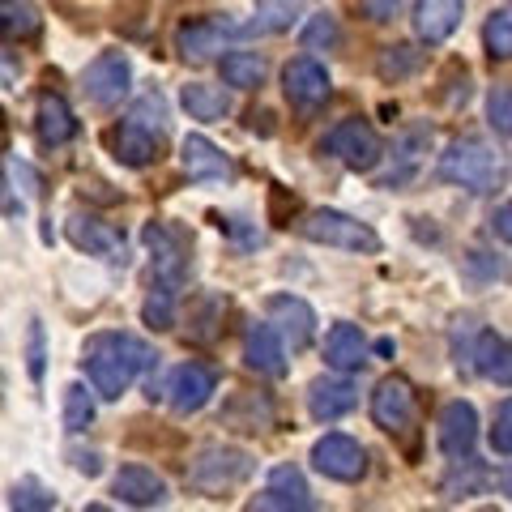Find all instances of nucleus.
<instances>
[{
    "instance_id": "1",
    "label": "nucleus",
    "mask_w": 512,
    "mask_h": 512,
    "mask_svg": "<svg viewBox=\"0 0 512 512\" xmlns=\"http://www.w3.org/2000/svg\"><path fill=\"white\" fill-rule=\"evenodd\" d=\"M82 363H86V376H90V389L103 397V402H120L146 367L158 363L154 350L133 338V333H94L82 350Z\"/></svg>"
},
{
    "instance_id": "2",
    "label": "nucleus",
    "mask_w": 512,
    "mask_h": 512,
    "mask_svg": "<svg viewBox=\"0 0 512 512\" xmlns=\"http://www.w3.org/2000/svg\"><path fill=\"white\" fill-rule=\"evenodd\" d=\"M500 175H504V163L483 137H457L453 146L440 154V180L448 184H461L470 192H491L500 188Z\"/></svg>"
},
{
    "instance_id": "3",
    "label": "nucleus",
    "mask_w": 512,
    "mask_h": 512,
    "mask_svg": "<svg viewBox=\"0 0 512 512\" xmlns=\"http://www.w3.org/2000/svg\"><path fill=\"white\" fill-rule=\"evenodd\" d=\"M256 461L244 453V448H231V444H205L188 466V487L201 491V495H222L239 483H248Z\"/></svg>"
},
{
    "instance_id": "4",
    "label": "nucleus",
    "mask_w": 512,
    "mask_h": 512,
    "mask_svg": "<svg viewBox=\"0 0 512 512\" xmlns=\"http://www.w3.org/2000/svg\"><path fill=\"white\" fill-rule=\"evenodd\" d=\"M299 235L312 239V244H325V248H342V252H363V256L380 252V235L367 227V222L350 218L342 210H312L299 222Z\"/></svg>"
},
{
    "instance_id": "5",
    "label": "nucleus",
    "mask_w": 512,
    "mask_h": 512,
    "mask_svg": "<svg viewBox=\"0 0 512 512\" xmlns=\"http://www.w3.org/2000/svg\"><path fill=\"white\" fill-rule=\"evenodd\" d=\"M320 154L338 158V163L350 171H372L384 158V141L376 137V128L367 120H342L325 141H320Z\"/></svg>"
},
{
    "instance_id": "6",
    "label": "nucleus",
    "mask_w": 512,
    "mask_h": 512,
    "mask_svg": "<svg viewBox=\"0 0 512 512\" xmlns=\"http://www.w3.org/2000/svg\"><path fill=\"white\" fill-rule=\"evenodd\" d=\"M150 248V265H154V278L163 286H180L188 278V265H192V248L188 239L167 227V222H146V231H141Z\"/></svg>"
},
{
    "instance_id": "7",
    "label": "nucleus",
    "mask_w": 512,
    "mask_h": 512,
    "mask_svg": "<svg viewBox=\"0 0 512 512\" xmlns=\"http://www.w3.org/2000/svg\"><path fill=\"white\" fill-rule=\"evenodd\" d=\"M128 86H133V64H128L124 52H103L90 60V69L82 77V90L94 107H116Z\"/></svg>"
},
{
    "instance_id": "8",
    "label": "nucleus",
    "mask_w": 512,
    "mask_h": 512,
    "mask_svg": "<svg viewBox=\"0 0 512 512\" xmlns=\"http://www.w3.org/2000/svg\"><path fill=\"white\" fill-rule=\"evenodd\" d=\"M312 466L325 478H338V483H359V478L367 474V453H363L359 440L333 431V436L312 444Z\"/></svg>"
},
{
    "instance_id": "9",
    "label": "nucleus",
    "mask_w": 512,
    "mask_h": 512,
    "mask_svg": "<svg viewBox=\"0 0 512 512\" xmlns=\"http://www.w3.org/2000/svg\"><path fill=\"white\" fill-rule=\"evenodd\" d=\"M282 90H286V99H291V107H299V111L325 107L329 94H333L325 64H316L312 56H299V60L286 64L282 69Z\"/></svg>"
},
{
    "instance_id": "10",
    "label": "nucleus",
    "mask_w": 512,
    "mask_h": 512,
    "mask_svg": "<svg viewBox=\"0 0 512 512\" xmlns=\"http://www.w3.org/2000/svg\"><path fill=\"white\" fill-rule=\"evenodd\" d=\"M372 419L376 427H384L389 436H402V431L414 423V389L402 376H384L372 393Z\"/></svg>"
},
{
    "instance_id": "11",
    "label": "nucleus",
    "mask_w": 512,
    "mask_h": 512,
    "mask_svg": "<svg viewBox=\"0 0 512 512\" xmlns=\"http://www.w3.org/2000/svg\"><path fill=\"white\" fill-rule=\"evenodd\" d=\"M214 393H218L214 367H205V363H184V367H175V372H171L167 402H171L175 414H197Z\"/></svg>"
},
{
    "instance_id": "12",
    "label": "nucleus",
    "mask_w": 512,
    "mask_h": 512,
    "mask_svg": "<svg viewBox=\"0 0 512 512\" xmlns=\"http://www.w3.org/2000/svg\"><path fill=\"white\" fill-rule=\"evenodd\" d=\"M436 436H440L444 457H470L474 440H478V414H474V406L470 402H448L440 410Z\"/></svg>"
},
{
    "instance_id": "13",
    "label": "nucleus",
    "mask_w": 512,
    "mask_h": 512,
    "mask_svg": "<svg viewBox=\"0 0 512 512\" xmlns=\"http://www.w3.org/2000/svg\"><path fill=\"white\" fill-rule=\"evenodd\" d=\"M227 35H239V26H235V22L201 18V22H184L180 30H175V47H180V56H184V60L201 64V60H210V56L218 52Z\"/></svg>"
},
{
    "instance_id": "14",
    "label": "nucleus",
    "mask_w": 512,
    "mask_h": 512,
    "mask_svg": "<svg viewBox=\"0 0 512 512\" xmlns=\"http://www.w3.org/2000/svg\"><path fill=\"white\" fill-rule=\"evenodd\" d=\"M265 312H269V325H278L282 338H291L295 350H303L312 342V333H316V312L308 308L303 299L295 295H274L265 303Z\"/></svg>"
},
{
    "instance_id": "15",
    "label": "nucleus",
    "mask_w": 512,
    "mask_h": 512,
    "mask_svg": "<svg viewBox=\"0 0 512 512\" xmlns=\"http://www.w3.org/2000/svg\"><path fill=\"white\" fill-rule=\"evenodd\" d=\"M256 508H278V512H308L312 508V491H308V478H303L295 466H278L269 474V483L261 491Z\"/></svg>"
},
{
    "instance_id": "16",
    "label": "nucleus",
    "mask_w": 512,
    "mask_h": 512,
    "mask_svg": "<svg viewBox=\"0 0 512 512\" xmlns=\"http://www.w3.org/2000/svg\"><path fill=\"white\" fill-rule=\"evenodd\" d=\"M461 18H466L461 0H419V5H414V35L427 47H436L461 26Z\"/></svg>"
},
{
    "instance_id": "17",
    "label": "nucleus",
    "mask_w": 512,
    "mask_h": 512,
    "mask_svg": "<svg viewBox=\"0 0 512 512\" xmlns=\"http://www.w3.org/2000/svg\"><path fill=\"white\" fill-rule=\"evenodd\" d=\"M111 491H116L120 504H133V508H158V504H167L163 474H154L146 466H124L116 474V483H111Z\"/></svg>"
},
{
    "instance_id": "18",
    "label": "nucleus",
    "mask_w": 512,
    "mask_h": 512,
    "mask_svg": "<svg viewBox=\"0 0 512 512\" xmlns=\"http://www.w3.org/2000/svg\"><path fill=\"white\" fill-rule=\"evenodd\" d=\"M244 359L252 372L261 376H286V350H282V333L274 325H248L244 333Z\"/></svg>"
},
{
    "instance_id": "19",
    "label": "nucleus",
    "mask_w": 512,
    "mask_h": 512,
    "mask_svg": "<svg viewBox=\"0 0 512 512\" xmlns=\"http://www.w3.org/2000/svg\"><path fill=\"white\" fill-rule=\"evenodd\" d=\"M180 158H184V171H188V180H231V175H235L231 158L222 154V150L214 146L210 137H201V133L184 137Z\"/></svg>"
},
{
    "instance_id": "20",
    "label": "nucleus",
    "mask_w": 512,
    "mask_h": 512,
    "mask_svg": "<svg viewBox=\"0 0 512 512\" xmlns=\"http://www.w3.org/2000/svg\"><path fill=\"white\" fill-rule=\"evenodd\" d=\"M35 133H39V141H43L47 150H56V146H64V141L77 137V120H73V111H69V103H64L60 94H52V90L39 94Z\"/></svg>"
},
{
    "instance_id": "21",
    "label": "nucleus",
    "mask_w": 512,
    "mask_h": 512,
    "mask_svg": "<svg viewBox=\"0 0 512 512\" xmlns=\"http://www.w3.org/2000/svg\"><path fill=\"white\" fill-rule=\"evenodd\" d=\"M64 231H69L73 248H82L90 256H111V252L124 248V231L111 227V222H103V218H94V214H73Z\"/></svg>"
},
{
    "instance_id": "22",
    "label": "nucleus",
    "mask_w": 512,
    "mask_h": 512,
    "mask_svg": "<svg viewBox=\"0 0 512 512\" xmlns=\"http://www.w3.org/2000/svg\"><path fill=\"white\" fill-rule=\"evenodd\" d=\"M111 150L124 167H150L158 163V150H163V137L150 133V128H141L133 120H124L116 133H111Z\"/></svg>"
},
{
    "instance_id": "23",
    "label": "nucleus",
    "mask_w": 512,
    "mask_h": 512,
    "mask_svg": "<svg viewBox=\"0 0 512 512\" xmlns=\"http://www.w3.org/2000/svg\"><path fill=\"white\" fill-rule=\"evenodd\" d=\"M325 363L333 372H363L367 367V338L359 325H333L325 338Z\"/></svg>"
},
{
    "instance_id": "24",
    "label": "nucleus",
    "mask_w": 512,
    "mask_h": 512,
    "mask_svg": "<svg viewBox=\"0 0 512 512\" xmlns=\"http://www.w3.org/2000/svg\"><path fill=\"white\" fill-rule=\"evenodd\" d=\"M355 402H359V393H355V384L350 380H316L308 389V410H312V419H320V423L342 419V414L355 410Z\"/></svg>"
},
{
    "instance_id": "25",
    "label": "nucleus",
    "mask_w": 512,
    "mask_h": 512,
    "mask_svg": "<svg viewBox=\"0 0 512 512\" xmlns=\"http://www.w3.org/2000/svg\"><path fill=\"white\" fill-rule=\"evenodd\" d=\"M474 367H478V376L491 380V384H512V346L500 338V333H478V342H474Z\"/></svg>"
},
{
    "instance_id": "26",
    "label": "nucleus",
    "mask_w": 512,
    "mask_h": 512,
    "mask_svg": "<svg viewBox=\"0 0 512 512\" xmlns=\"http://www.w3.org/2000/svg\"><path fill=\"white\" fill-rule=\"evenodd\" d=\"M39 9L30 0H0V39L5 43H22V39H35L39 35Z\"/></svg>"
},
{
    "instance_id": "27",
    "label": "nucleus",
    "mask_w": 512,
    "mask_h": 512,
    "mask_svg": "<svg viewBox=\"0 0 512 512\" xmlns=\"http://www.w3.org/2000/svg\"><path fill=\"white\" fill-rule=\"evenodd\" d=\"M431 146V124H414L402 133V141H397V163H402V171H393V175H384V188H402L414 167H419V158L427 154Z\"/></svg>"
},
{
    "instance_id": "28",
    "label": "nucleus",
    "mask_w": 512,
    "mask_h": 512,
    "mask_svg": "<svg viewBox=\"0 0 512 512\" xmlns=\"http://www.w3.org/2000/svg\"><path fill=\"white\" fill-rule=\"evenodd\" d=\"M180 103L192 120H222L231 111V99H227V90H218V86H205V82H188L180 90Z\"/></svg>"
},
{
    "instance_id": "29",
    "label": "nucleus",
    "mask_w": 512,
    "mask_h": 512,
    "mask_svg": "<svg viewBox=\"0 0 512 512\" xmlns=\"http://www.w3.org/2000/svg\"><path fill=\"white\" fill-rule=\"evenodd\" d=\"M423 69V52L419 47H410V43H393V47H384V52L376 56V77L380 82H406V77H414Z\"/></svg>"
},
{
    "instance_id": "30",
    "label": "nucleus",
    "mask_w": 512,
    "mask_h": 512,
    "mask_svg": "<svg viewBox=\"0 0 512 512\" xmlns=\"http://www.w3.org/2000/svg\"><path fill=\"white\" fill-rule=\"evenodd\" d=\"M222 82L235 90H256L265 82V56L256 52H227L222 56Z\"/></svg>"
},
{
    "instance_id": "31",
    "label": "nucleus",
    "mask_w": 512,
    "mask_h": 512,
    "mask_svg": "<svg viewBox=\"0 0 512 512\" xmlns=\"http://www.w3.org/2000/svg\"><path fill=\"white\" fill-rule=\"evenodd\" d=\"M457 461H461V466L440 483V495H444V500H470V495H483L487 470L478 466V461H470V457H457Z\"/></svg>"
},
{
    "instance_id": "32",
    "label": "nucleus",
    "mask_w": 512,
    "mask_h": 512,
    "mask_svg": "<svg viewBox=\"0 0 512 512\" xmlns=\"http://www.w3.org/2000/svg\"><path fill=\"white\" fill-rule=\"evenodd\" d=\"M299 18H303V0H256V22L274 30V35L291 30Z\"/></svg>"
},
{
    "instance_id": "33",
    "label": "nucleus",
    "mask_w": 512,
    "mask_h": 512,
    "mask_svg": "<svg viewBox=\"0 0 512 512\" xmlns=\"http://www.w3.org/2000/svg\"><path fill=\"white\" fill-rule=\"evenodd\" d=\"M90 423H94V389H86V384H69V389H64V427L86 431Z\"/></svg>"
},
{
    "instance_id": "34",
    "label": "nucleus",
    "mask_w": 512,
    "mask_h": 512,
    "mask_svg": "<svg viewBox=\"0 0 512 512\" xmlns=\"http://www.w3.org/2000/svg\"><path fill=\"white\" fill-rule=\"evenodd\" d=\"M483 43L491 60H512V13H491L483 26Z\"/></svg>"
},
{
    "instance_id": "35",
    "label": "nucleus",
    "mask_w": 512,
    "mask_h": 512,
    "mask_svg": "<svg viewBox=\"0 0 512 512\" xmlns=\"http://www.w3.org/2000/svg\"><path fill=\"white\" fill-rule=\"evenodd\" d=\"M128 120H133V124H141V128H150V133H158V137H163V133H167V103H163V94H158V90L141 94V99H137V107L128 111Z\"/></svg>"
},
{
    "instance_id": "36",
    "label": "nucleus",
    "mask_w": 512,
    "mask_h": 512,
    "mask_svg": "<svg viewBox=\"0 0 512 512\" xmlns=\"http://www.w3.org/2000/svg\"><path fill=\"white\" fill-rule=\"evenodd\" d=\"M9 508H22V512H47V508H56V495L47 491L43 483H35V478H26V483L13 487Z\"/></svg>"
},
{
    "instance_id": "37",
    "label": "nucleus",
    "mask_w": 512,
    "mask_h": 512,
    "mask_svg": "<svg viewBox=\"0 0 512 512\" xmlns=\"http://www.w3.org/2000/svg\"><path fill=\"white\" fill-rule=\"evenodd\" d=\"M141 316H146L150 329H171L175 325V295H171V286H158V291H150Z\"/></svg>"
},
{
    "instance_id": "38",
    "label": "nucleus",
    "mask_w": 512,
    "mask_h": 512,
    "mask_svg": "<svg viewBox=\"0 0 512 512\" xmlns=\"http://www.w3.org/2000/svg\"><path fill=\"white\" fill-rule=\"evenodd\" d=\"M487 120L495 133L512 137V86H495L491 99H487Z\"/></svg>"
},
{
    "instance_id": "39",
    "label": "nucleus",
    "mask_w": 512,
    "mask_h": 512,
    "mask_svg": "<svg viewBox=\"0 0 512 512\" xmlns=\"http://www.w3.org/2000/svg\"><path fill=\"white\" fill-rule=\"evenodd\" d=\"M338 39H342V30L329 13H320V18L303 26V47H338Z\"/></svg>"
},
{
    "instance_id": "40",
    "label": "nucleus",
    "mask_w": 512,
    "mask_h": 512,
    "mask_svg": "<svg viewBox=\"0 0 512 512\" xmlns=\"http://www.w3.org/2000/svg\"><path fill=\"white\" fill-rule=\"evenodd\" d=\"M26 372L30 380H43V325L39 320H30V333H26Z\"/></svg>"
},
{
    "instance_id": "41",
    "label": "nucleus",
    "mask_w": 512,
    "mask_h": 512,
    "mask_svg": "<svg viewBox=\"0 0 512 512\" xmlns=\"http://www.w3.org/2000/svg\"><path fill=\"white\" fill-rule=\"evenodd\" d=\"M491 448H495V453H504V457H512V402H504L500 410H495Z\"/></svg>"
},
{
    "instance_id": "42",
    "label": "nucleus",
    "mask_w": 512,
    "mask_h": 512,
    "mask_svg": "<svg viewBox=\"0 0 512 512\" xmlns=\"http://www.w3.org/2000/svg\"><path fill=\"white\" fill-rule=\"evenodd\" d=\"M9 180L22 188V197H39V175L30 171V163H22V158H9Z\"/></svg>"
},
{
    "instance_id": "43",
    "label": "nucleus",
    "mask_w": 512,
    "mask_h": 512,
    "mask_svg": "<svg viewBox=\"0 0 512 512\" xmlns=\"http://www.w3.org/2000/svg\"><path fill=\"white\" fill-rule=\"evenodd\" d=\"M397 9H402V0H359V13L367 22H393L397 18Z\"/></svg>"
},
{
    "instance_id": "44",
    "label": "nucleus",
    "mask_w": 512,
    "mask_h": 512,
    "mask_svg": "<svg viewBox=\"0 0 512 512\" xmlns=\"http://www.w3.org/2000/svg\"><path fill=\"white\" fill-rule=\"evenodd\" d=\"M495 235H500L504 244H512V201L500 205V214H495Z\"/></svg>"
},
{
    "instance_id": "45",
    "label": "nucleus",
    "mask_w": 512,
    "mask_h": 512,
    "mask_svg": "<svg viewBox=\"0 0 512 512\" xmlns=\"http://www.w3.org/2000/svg\"><path fill=\"white\" fill-rule=\"evenodd\" d=\"M73 466L82 470L86 478H94V474L103 470V461H99V453H73Z\"/></svg>"
},
{
    "instance_id": "46",
    "label": "nucleus",
    "mask_w": 512,
    "mask_h": 512,
    "mask_svg": "<svg viewBox=\"0 0 512 512\" xmlns=\"http://www.w3.org/2000/svg\"><path fill=\"white\" fill-rule=\"evenodd\" d=\"M504 495H508V500H512V470L504 474Z\"/></svg>"
},
{
    "instance_id": "47",
    "label": "nucleus",
    "mask_w": 512,
    "mask_h": 512,
    "mask_svg": "<svg viewBox=\"0 0 512 512\" xmlns=\"http://www.w3.org/2000/svg\"><path fill=\"white\" fill-rule=\"evenodd\" d=\"M5 128H9V124H5V111H0V137H5Z\"/></svg>"
}]
</instances>
